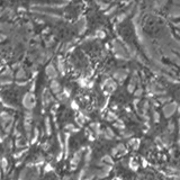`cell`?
I'll return each instance as SVG.
<instances>
[{"mask_svg":"<svg viewBox=\"0 0 180 180\" xmlns=\"http://www.w3.org/2000/svg\"><path fill=\"white\" fill-rule=\"evenodd\" d=\"M23 106L26 110H33L36 106V98L33 92H27L23 97Z\"/></svg>","mask_w":180,"mask_h":180,"instance_id":"obj_1","label":"cell"},{"mask_svg":"<svg viewBox=\"0 0 180 180\" xmlns=\"http://www.w3.org/2000/svg\"><path fill=\"white\" fill-rule=\"evenodd\" d=\"M178 109V102L177 101H172V102H168L163 106L162 108V113H163V116L166 118H170L171 116H173L176 114Z\"/></svg>","mask_w":180,"mask_h":180,"instance_id":"obj_2","label":"cell"},{"mask_svg":"<svg viewBox=\"0 0 180 180\" xmlns=\"http://www.w3.org/2000/svg\"><path fill=\"white\" fill-rule=\"evenodd\" d=\"M41 97H42V105H43V107H44V108L49 107L51 102L55 101V100H54V97L52 96V92H50L49 89H46V88L43 90V92H42V96H41Z\"/></svg>","mask_w":180,"mask_h":180,"instance_id":"obj_3","label":"cell"},{"mask_svg":"<svg viewBox=\"0 0 180 180\" xmlns=\"http://www.w3.org/2000/svg\"><path fill=\"white\" fill-rule=\"evenodd\" d=\"M82 151H83V149H79L77 152H74V154L72 155V159H71V161H70V163H71V169H74V168L80 163L81 156H82Z\"/></svg>","mask_w":180,"mask_h":180,"instance_id":"obj_4","label":"cell"},{"mask_svg":"<svg viewBox=\"0 0 180 180\" xmlns=\"http://www.w3.org/2000/svg\"><path fill=\"white\" fill-rule=\"evenodd\" d=\"M125 153H127V150H126V146H125V144L120 143V144L115 145V146L112 149L110 155H112V156H115V155H117V154L123 155V154H125Z\"/></svg>","mask_w":180,"mask_h":180,"instance_id":"obj_5","label":"cell"},{"mask_svg":"<svg viewBox=\"0 0 180 180\" xmlns=\"http://www.w3.org/2000/svg\"><path fill=\"white\" fill-rule=\"evenodd\" d=\"M45 72H46V76H47L50 79H52V80H54V79L58 77V71H56V69L53 66V64L47 65L46 69H45Z\"/></svg>","mask_w":180,"mask_h":180,"instance_id":"obj_6","label":"cell"},{"mask_svg":"<svg viewBox=\"0 0 180 180\" xmlns=\"http://www.w3.org/2000/svg\"><path fill=\"white\" fill-rule=\"evenodd\" d=\"M50 89L52 91V93H54V95H59L60 92H62V87H61L60 82L56 81V80H52L51 81Z\"/></svg>","mask_w":180,"mask_h":180,"instance_id":"obj_7","label":"cell"},{"mask_svg":"<svg viewBox=\"0 0 180 180\" xmlns=\"http://www.w3.org/2000/svg\"><path fill=\"white\" fill-rule=\"evenodd\" d=\"M90 128H91V132H93L95 136H99L101 135V128H100V123L98 122H93L90 124Z\"/></svg>","mask_w":180,"mask_h":180,"instance_id":"obj_8","label":"cell"},{"mask_svg":"<svg viewBox=\"0 0 180 180\" xmlns=\"http://www.w3.org/2000/svg\"><path fill=\"white\" fill-rule=\"evenodd\" d=\"M101 135L106 139V140H113L115 137V133L113 132V129L110 127H107L105 131H101Z\"/></svg>","mask_w":180,"mask_h":180,"instance_id":"obj_9","label":"cell"},{"mask_svg":"<svg viewBox=\"0 0 180 180\" xmlns=\"http://www.w3.org/2000/svg\"><path fill=\"white\" fill-rule=\"evenodd\" d=\"M128 145H129L133 150H139V149H140V145H141V141H140L139 139H136V137H132V139H129V141H128Z\"/></svg>","mask_w":180,"mask_h":180,"instance_id":"obj_10","label":"cell"},{"mask_svg":"<svg viewBox=\"0 0 180 180\" xmlns=\"http://www.w3.org/2000/svg\"><path fill=\"white\" fill-rule=\"evenodd\" d=\"M126 77H127V74H126V72L123 71V70H118V71H116V72L114 73V78H115L118 82H123V81L126 79Z\"/></svg>","mask_w":180,"mask_h":180,"instance_id":"obj_11","label":"cell"},{"mask_svg":"<svg viewBox=\"0 0 180 180\" xmlns=\"http://www.w3.org/2000/svg\"><path fill=\"white\" fill-rule=\"evenodd\" d=\"M24 129H25L27 140H30V137H32V131H33V129H32V122L24 120Z\"/></svg>","mask_w":180,"mask_h":180,"instance_id":"obj_12","label":"cell"},{"mask_svg":"<svg viewBox=\"0 0 180 180\" xmlns=\"http://www.w3.org/2000/svg\"><path fill=\"white\" fill-rule=\"evenodd\" d=\"M64 129H65L68 133H77V132L79 131V128H78L74 124H72V123L66 124V125L64 126Z\"/></svg>","mask_w":180,"mask_h":180,"instance_id":"obj_13","label":"cell"},{"mask_svg":"<svg viewBox=\"0 0 180 180\" xmlns=\"http://www.w3.org/2000/svg\"><path fill=\"white\" fill-rule=\"evenodd\" d=\"M44 124H45V133H46L47 136H50L52 134V127H51V122H50L49 117H45Z\"/></svg>","mask_w":180,"mask_h":180,"instance_id":"obj_14","label":"cell"},{"mask_svg":"<svg viewBox=\"0 0 180 180\" xmlns=\"http://www.w3.org/2000/svg\"><path fill=\"white\" fill-rule=\"evenodd\" d=\"M38 137H39V128L35 127V128L33 129V136L30 137V143H32V144H35L36 141L38 140Z\"/></svg>","mask_w":180,"mask_h":180,"instance_id":"obj_15","label":"cell"},{"mask_svg":"<svg viewBox=\"0 0 180 180\" xmlns=\"http://www.w3.org/2000/svg\"><path fill=\"white\" fill-rule=\"evenodd\" d=\"M100 162H102L104 164H109V166H113V164H114V160H113L112 155H108V154L104 155V156L101 158Z\"/></svg>","mask_w":180,"mask_h":180,"instance_id":"obj_16","label":"cell"},{"mask_svg":"<svg viewBox=\"0 0 180 180\" xmlns=\"http://www.w3.org/2000/svg\"><path fill=\"white\" fill-rule=\"evenodd\" d=\"M91 158H92V150H91L90 148H87L86 154H85V163H86V167L89 166V162L91 161Z\"/></svg>","mask_w":180,"mask_h":180,"instance_id":"obj_17","label":"cell"},{"mask_svg":"<svg viewBox=\"0 0 180 180\" xmlns=\"http://www.w3.org/2000/svg\"><path fill=\"white\" fill-rule=\"evenodd\" d=\"M106 118H107V120H108V122H114V120H118L117 115H116L114 112H112V110L107 113V116H106Z\"/></svg>","mask_w":180,"mask_h":180,"instance_id":"obj_18","label":"cell"},{"mask_svg":"<svg viewBox=\"0 0 180 180\" xmlns=\"http://www.w3.org/2000/svg\"><path fill=\"white\" fill-rule=\"evenodd\" d=\"M127 167H129L132 171H136V170L139 169V167H140V166H139V163H137V162H135V161H133V160H129V161H128V166H127Z\"/></svg>","mask_w":180,"mask_h":180,"instance_id":"obj_19","label":"cell"},{"mask_svg":"<svg viewBox=\"0 0 180 180\" xmlns=\"http://www.w3.org/2000/svg\"><path fill=\"white\" fill-rule=\"evenodd\" d=\"M114 127H116V128H118L120 131H123V129H125V124H124V122L122 120H117L114 123Z\"/></svg>","mask_w":180,"mask_h":180,"instance_id":"obj_20","label":"cell"},{"mask_svg":"<svg viewBox=\"0 0 180 180\" xmlns=\"http://www.w3.org/2000/svg\"><path fill=\"white\" fill-rule=\"evenodd\" d=\"M171 100V98L169 97V96H160L159 98H158V101L160 102V104H167V102H169Z\"/></svg>","mask_w":180,"mask_h":180,"instance_id":"obj_21","label":"cell"},{"mask_svg":"<svg viewBox=\"0 0 180 180\" xmlns=\"http://www.w3.org/2000/svg\"><path fill=\"white\" fill-rule=\"evenodd\" d=\"M120 135L124 137V139H129L133 136V132H129V131H126V129H123L120 131Z\"/></svg>","mask_w":180,"mask_h":180,"instance_id":"obj_22","label":"cell"},{"mask_svg":"<svg viewBox=\"0 0 180 180\" xmlns=\"http://www.w3.org/2000/svg\"><path fill=\"white\" fill-rule=\"evenodd\" d=\"M16 78H17L18 80H20V79H26V73H25V71H24L23 69H20L19 71H17Z\"/></svg>","mask_w":180,"mask_h":180,"instance_id":"obj_23","label":"cell"},{"mask_svg":"<svg viewBox=\"0 0 180 180\" xmlns=\"http://www.w3.org/2000/svg\"><path fill=\"white\" fill-rule=\"evenodd\" d=\"M143 92H144V90L142 89V88L135 89L134 90V96H135L136 98H141V97H142V95H143Z\"/></svg>","mask_w":180,"mask_h":180,"instance_id":"obj_24","label":"cell"},{"mask_svg":"<svg viewBox=\"0 0 180 180\" xmlns=\"http://www.w3.org/2000/svg\"><path fill=\"white\" fill-rule=\"evenodd\" d=\"M152 116H153V120L155 123H159L160 122V114L156 112V110H153L152 112Z\"/></svg>","mask_w":180,"mask_h":180,"instance_id":"obj_25","label":"cell"},{"mask_svg":"<svg viewBox=\"0 0 180 180\" xmlns=\"http://www.w3.org/2000/svg\"><path fill=\"white\" fill-rule=\"evenodd\" d=\"M50 149H51V143H50V142H45V143H43V144H42V150L43 151L47 152Z\"/></svg>","mask_w":180,"mask_h":180,"instance_id":"obj_26","label":"cell"},{"mask_svg":"<svg viewBox=\"0 0 180 180\" xmlns=\"http://www.w3.org/2000/svg\"><path fill=\"white\" fill-rule=\"evenodd\" d=\"M25 152H26V150H20V151H18V152H16V153H14V159H20L22 155H23Z\"/></svg>","mask_w":180,"mask_h":180,"instance_id":"obj_27","label":"cell"},{"mask_svg":"<svg viewBox=\"0 0 180 180\" xmlns=\"http://www.w3.org/2000/svg\"><path fill=\"white\" fill-rule=\"evenodd\" d=\"M70 106H71V108H72V109H74V110H78V109H79V105L77 104V101H76V100H71Z\"/></svg>","mask_w":180,"mask_h":180,"instance_id":"obj_28","label":"cell"},{"mask_svg":"<svg viewBox=\"0 0 180 180\" xmlns=\"http://www.w3.org/2000/svg\"><path fill=\"white\" fill-rule=\"evenodd\" d=\"M44 171H45V173H47L49 171H54V169L52 168V166H51L50 163H47V164L44 167Z\"/></svg>","mask_w":180,"mask_h":180,"instance_id":"obj_29","label":"cell"},{"mask_svg":"<svg viewBox=\"0 0 180 180\" xmlns=\"http://www.w3.org/2000/svg\"><path fill=\"white\" fill-rule=\"evenodd\" d=\"M6 136H7V135H6L5 133H2V132L0 131V143H2V142H3L5 140H6Z\"/></svg>","mask_w":180,"mask_h":180,"instance_id":"obj_30","label":"cell"}]
</instances>
